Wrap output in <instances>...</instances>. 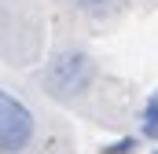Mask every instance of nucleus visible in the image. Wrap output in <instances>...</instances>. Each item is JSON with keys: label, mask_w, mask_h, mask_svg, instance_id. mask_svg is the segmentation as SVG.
<instances>
[{"label": "nucleus", "mask_w": 158, "mask_h": 154, "mask_svg": "<svg viewBox=\"0 0 158 154\" xmlns=\"http://www.w3.org/2000/svg\"><path fill=\"white\" fill-rule=\"evenodd\" d=\"M77 11H85V15H92V18H107L110 11H118L121 0H70Z\"/></svg>", "instance_id": "20e7f679"}, {"label": "nucleus", "mask_w": 158, "mask_h": 154, "mask_svg": "<svg viewBox=\"0 0 158 154\" xmlns=\"http://www.w3.org/2000/svg\"><path fill=\"white\" fill-rule=\"evenodd\" d=\"M136 147H140V136H125V140H118V143L103 147L99 154H136Z\"/></svg>", "instance_id": "39448f33"}, {"label": "nucleus", "mask_w": 158, "mask_h": 154, "mask_svg": "<svg viewBox=\"0 0 158 154\" xmlns=\"http://www.w3.org/2000/svg\"><path fill=\"white\" fill-rule=\"evenodd\" d=\"M99 77V66L88 51L81 48H66L59 55L48 59V66L40 70V84L55 95V99H81Z\"/></svg>", "instance_id": "f257e3e1"}, {"label": "nucleus", "mask_w": 158, "mask_h": 154, "mask_svg": "<svg viewBox=\"0 0 158 154\" xmlns=\"http://www.w3.org/2000/svg\"><path fill=\"white\" fill-rule=\"evenodd\" d=\"M151 154H158V147H155V151H151Z\"/></svg>", "instance_id": "423d86ee"}, {"label": "nucleus", "mask_w": 158, "mask_h": 154, "mask_svg": "<svg viewBox=\"0 0 158 154\" xmlns=\"http://www.w3.org/2000/svg\"><path fill=\"white\" fill-rule=\"evenodd\" d=\"M37 117L15 92L0 88V154H22L33 147Z\"/></svg>", "instance_id": "f03ea898"}, {"label": "nucleus", "mask_w": 158, "mask_h": 154, "mask_svg": "<svg viewBox=\"0 0 158 154\" xmlns=\"http://www.w3.org/2000/svg\"><path fill=\"white\" fill-rule=\"evenodd\" d=\"M140 136L158 143V92L147 95V103H143V110H140Z\"/></svg>", "instance_id": "7ed1b4c3"}]
</instances>
